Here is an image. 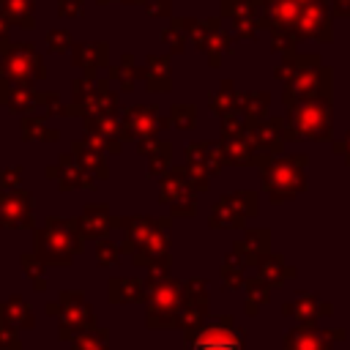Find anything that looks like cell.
Segmentation results:
<instances>
[{
	"instance_id": "cell-1",
	"label": "cell",
	"mask_w": 350,
	"mask_h": 350,
	"mask_svg": "<svg viewBox=\"0 0 350 350\" xmlns=\"http://www.w3.org/2000/svg\"><path fill=\"white\" fill-rule=\"evenodd\" d=\"M194 350H241V342L224 328H211L197 339Z\"/></svg>"
}]
</instances>
